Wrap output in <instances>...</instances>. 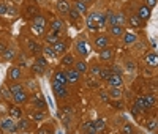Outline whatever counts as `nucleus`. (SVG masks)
<instances>
[{
  "label": "nucleus",
  "mask_w": 158,
  "mask_h": 134,
  "mask_svg": "<svg viewBox=\"0 0 158 134\" xmlns=\"http://www.w3.org/2000/svg\"><path fill=\"white\" fill-rule=\"evenodd\" d=\"M0 128L5 132H16L18 131V123L13 122V118H3L0 122Z\"/></svg>",
  "instance_id": "obj_1"
},
{
  "label": "nucleus",
  "mask_w": 158,
  "mask_h": 134,
  "mask_svg": "<svg viewBox=\"0 0 158 134\" xmlns=\"http://www.w3.org/2000/svg\"><path fill=\"white\" fill-rule=\"evenodd\" d=\"M97 22L106 24V14H101V13H92V14L87 18V25H90V24H97Z\"/></svg>",
  "instance_id": "obj_2"
},
{
  "label": "nucleus",
  "mask_w": 158,
  "mask_h": 134,
  "mask_svg": "<svg viewBox=\"0 0 158 134\" xmlns=\"http://www.w3.org/2000/svg\"><path fill=\"white\" fill-rule=\"evenodd\" d=\"M52 87H54V93H56L59 98H65V96L68 95V91H67V88H65V85L60 84V82H57V80L52 82Z\"/></svg>",
  "instance_id": "obj_3"
},
{
  "label": "nucleus",
  "mask_w": 158,
  "mask_h": 134,
  "mask_svg": "<svg viewBox=\"0 0 158 134\" xmlns=\"http://www.w3.org/2000/svg\"><path fill=\"white\" fill-rule=\"evenodd\" d=\"M76 51L81 54L82 57H87L89 54H90V47H89V44L84 41V39H81V41L76 43Z\"/></svg>",
  "instance_id": "obj_4"
},
{
  "label": "nucleus",
  "mask_w": 158,
  "mask_h": 134,
  "mask_svg": "<svg viewBox=\"0 0 158 134\" xmlns=\"http://www.w3.org/2000/svg\"><path fill=\"white\" fill-rule=\"evenodd\" d=\"M21 77H22V73H21V70H19V66H10V68H8V79L18 80V79H21Z\"/></svg>",
  "instance_id": "obj_5"
},
{
  "label": "nucleus",
  "mask_w": 158,
  "mask_h": 134,
  "mask_svg": "<svg viewBox=\"0 0 158 134\" xmlns=\"http://www.w3.org/2000/svg\"><path fill=\"white\" fill-rule=\"evenodd\" d=\"M13 99H15L16 104H24V103L29 101V95H27L24 90H21V91H18V93H15V95H13Z\"/></svg>",
  "instance_id": "obj_6"
},
{
  "label": "nucleus",
  "mask_w": 158,
  "mask_h": 134,
  "mask_svg": "<svg viewBox=\"0 0 158 134\" xmlns=\"http://www.w3.org/2000/svg\"><path fill=\"white\" fill-rule=\"evenodd\" d=\"M29 99L32 101V104L35 107H40V109H43V107H44V99H43V96L40 95V93H33Z\"/></svg>",
  "instance_id": "obj_7"
},
{
  "label": "nucleus",
  "mask_w": 158,
  "mask_h": 134,
  "mask_svg": "<svg viewBox=\"0 0 158 134\" xmlns=\"http://www.w3.org/2000/svg\"><path fill=\"white\" fill-rule=\"evenodd\" d=\"M57 11L62 13V14H68V11H70V3L67 2V0H57Z\"/></svg>",
  "instance_id": "obj_8"
},
{
  "label": "nucleus",
  "mask_w": 158,
  "mask_h": 134,
  "mask_svg": "<svg viewBox=\"0 0 158 134\" xmlns=\"http://www.w3.org/2000/svg\"><path fill=\"white\" fill-rule=\"evenodd\" d=\"M95 46L97 47H100V49H103V47H108V43H109V39H108V36L106 35H98V36H95Z\"/></svg>",
  "instance_id": "obj_9"
},
{
  "label": "nucleus",
  "mask_w": 158,
  "mask_h": 134,
  "mask_svg": "<svg viewBox=\"0 0 158 134\" xmlns=\"http://www.w3.org/2000/svg\"><path fill=\"white\" fill-rule=\"evenodd\" d=\"M106 80H108L109 87H120V85H122V77H120V74H111Z\"/></svg>",
  "instance_id": "obj_10"
},
{
  "label": "nucleus",
  "mask_w": 158,
  "mask_h": 134,
  "mask_svg": "<svg viewBox=\"0 0 158 134\" xmlns=\"http://www.w3.org/2000/svg\"><path fill=\"white\" fill-rule=\"evenodd\" d=\"M79 77H81V73H79L76 68H74V70L67 71V79H68V82L74 84V82H77V80H79Z\"/></svg>",
  "instance_id": "obj_11"
},
{
  "label": "nucleus",
  "mask_w": 158,
  "mask_h": 134,
  "mask_svg": "<svg viewBox=\"0 0 158 134\" xmlns=\"http://www.w3.org/2000/svg\"><path fill=\"white\" fill-rule=\"evenodd\" d=\"M27 46H29V51H30L32 54H36V55L43 51L41 46H40L36 41H33V39H29V41H27Z\"/></svg>",
  "instance_id": "obj_12"
},
{
  "label": "nucleus",
  "mask_w": 158,
  "mask_h": 134,
  "mask_svg": "<svg viewBox=\"0 0 158 134\" xmlns=\"http://www.w3.org/2000/svg\"><path fill=\"white\" fill-rule=\"evenodd\" d=\"M138 16H139L141 21H147V19L150 18V10H149V6H141L139 11H138Z\"/></svg>",
  "instance_id": "obj_13"
},
{
  "label": "nucleus",
  "mask_w": 158,
  "mask_h": 134,
  "mask_svg": "<svg viewBox=\"0 0 158 134\" xmlns=\"http://www.w3.org/2000/svg\"><path fill=\"white\" fill-rule=\"evenodd\" d=\"M112 55H114V51L111 47H103L101 52H100V59L101 60H109V59H112Z\"/></svg>",
  "instance_id": "obj_14"
},
{
  "label": "nucleus",
  "mask_w": 158,
  "mask_h": 134,
  "mask_svg": "<svg viewBox=\"0 0 158 134\" xmlns=\"http://www.w3.org/2000/svg\"><path fill=\"white\" fill-rule=\"evenodd\" d=\"M33 25L36 27H40V29H44L46 27V19L41 16V14H36V16H33Z\"/></svg>",
  "instance_id": "obj_15"
},
{
  "label": "nucleus",
  "mask_w": 158,
  "mask_h": 134,
  "mask_svg": "<svg viewBox=\"0 0 158 134\" xmlns=\"http://www.w3.org/2000/svg\"><path fill=\"white\" fill-rule=\"evenodd\" d=\"M146 62H147V65H150V66H155L158 65V57H156V54L155 52H149L147 55H146Z\"/></svg>",
  "instance_id": "obj_16"
},
{
  "label": "nucleus",
  "mask_w": 158,
  "mask_h": 134,
  "mask_svg": "<svg viewBox=\"0 0 158 134\" xmlns=\"http://www.w3.org/2000/svg\"><path fill=\"white\" fill-rule=\"evenodd\" d=\"M74 8H76V11L79 13V14H85L87 13V5H85L84 0H77V2L74 3Z\"/></svg>",
  "instance_id": "obj_17"
},
{
  "label": "nucleus",
  "mask_w": 158,
  "mask_h": 134,
  "mask_svg": "<svg viewBox=\"0 0 158 134\" xmlns=\"http://www.w3.org/2000/svg\"><path fill=\"white\" fill-rule=\"evenodd\" d=\"M109 33L112 36H120V35H123V27L122 25H109Z\"/></svg>",
  "instance_id": "obj_18"
},
{
  "label": "nucleus",
  "mask_w": 158,
  "mask_h": 134,
  "mask_svg": "<svg viewBox=\"0 0 158 134\" xmlns=\"http://www.w3.org/2000/svg\"><path fill=\"white\" fill-rule=\"evenodd\" d=\"M43 52H44V55L49 57V59H56L57 57V52L54 51V46H51V44H48L46 47H43Z\"/></svg>",
  "instance_id": "obj_19"
},
{
  "label": "nucleus",
  "mask_w": 158,
  "mask_h": 134,
  "mask_svg": "<svg viewBox=\"0 0 158 134\" xmlns=\"http://www.w3.org/2000/svg\"><path fill=\"white\" fill-rule=\"evenodd\" d=\"M128 22H130V25L133 27V29H139V27L142 25V21L139 19V16L138 14H133L130 19H128Z\"/></svg>",
  "instance_id": "obj_20"
},
{
  "label": "nucleus",
  "mask_w": 158,
  "mask_h": 134,
  "mask_svg": "<svg viewBox=\"0 0 158 134\" xmlns=\"http://www.w3.org/2000/svg\"><path fill=\"white\" fill-rule=\"evenodd\" d=\"M54 77H56L57 82H60V84H63V85L68 82V79H67V73H65V71H57V73L54 74Z\"/></svg>",
  "instance_id": "obj_21"
},
{
  "label": "nucleus",
  "mask_w": 158,
  "mask_h": 134,
  "mask_svg": "<svg viewBox=\"0 0 158 134\" xmlns=\"http://www.w3.org/2000/svg\"><path fill=\"white\" fill-rule=\"evenodd\" d=\"M57 33H59V32H56V33H52V35H51V33H48V35L44 36V39H46V43H48V44H51V46H54V44H56V43L59 41V38H57Z\"/></svg>",
  "instance_id": "obj_22"
},
{
  "label": "nucleus",
  "mask_w": 158,
  "mask_h": 134,
  "mask_svg": "<svg viewBox=\"0 0 158 134\" xmlns=\"http://www.w3.org/2000/svg\"><path fill=\"white\" fill-rule=\"evenodd\" d=\"M135 41H136V35H133V33H125L123 35V43L125 44L130 46V44H133Z\"/></svg>",
  "instance_id": "obj_23"
},
{
  "label": "nucleus",
  "mask_w": 158,
  "mask_h": 134,
  "mask_svg": "<svg viewBox=\"0 0 158 134\" xmlns=\"http://www.w3.org/2000/svg\"><path fill=\"white\" fill-rule=\"evenodd\" d=\"M10 115H13L15 118H21L22 117V111L19 109V107H16V106H11L10 107Z\"/></svg>",
  "instance_id": "obj_24"
},
{
  "label": "nucleus",
  "mask_w": 158,
  "mask_h": 134,
  "mask_svg": "<svg viewBox=\"0 0 158 134\" xmlns=\"http://www.w3.org/2000/svg\"><path fill=\"white\" fill-rule=\"evenodd\" d=\"M73 63H74V59H73V55H70V54L62 57V65L63 66H68V65H73Z\"/></svg>",
  "instance_id": "obj_25"
},
{
  "label": "nucleus",
  "mask_w": 158,
  "mask_h": 134,
  "mask_svg": "<svg viewBox=\"0 0 158 134\" xmlns=\"http://www.w3.org/2000/svg\"><path fill=\"white\" fill-rule=\"evenodd\" d=\"M54 51H56L57 54H63L65 51H67V46H65V43H62V41H57V43L54 44Z\"/></svg>",
  "instance_id": "obj_26"
},
{
  "label": "nucleus",
  "mask_w": 158,
  "mask_h": 134,
  "mask_svg": "<svg viewBox=\"0 0 158 134\" xmlns=\"http://www.w3.org/2000/svg\"><path fill=\"white\" fill-rule=\"evenodd\" d=\"M104 129V122L103 120H97V122H94V132H100Z\"/></svg>",
  "instance_id": "obj_27"
},
{
  "label": "nucleus",
  "mask_w": 158,
  "mask_h": 134,
  "mask_svg": "<svg viewBox=\"0 0 158 134\" xmlns=\"http://www.w3.org/2000/svg\"><path fill=\"white\" fill-rule=\"evenodd\" d=\"M87 68H89V66H87V63L85 62H76V70L79 71V73H85L87 71Z\"/></svg>",
  "instance_id": "obj_28"
},
{
  "label": "nucleus",
  "mask_w": 158,
  "mask_h": 134,
  "mask_svg": "<svg viewBox=\"0 0 158 134\" xmlns=\"http://www.w3.org/2000/svg\"><path fill=\"white\" fill-rule=\"evenodd\" d=\"M135 104H136V106L139 107V109H144V111H149V109H150V107H149V106L146 104V101H144V98H138Z\"/></svg>",
  "instance_id": "obj_29"
},
{
  "label": "nucleus",
  "mask_w": 158,
  "mask_h": 134,
  "mask_svg": "<svg viewBox=\"0 0 158 134\" xmlns=\"http://www.w3.org/2000/svg\"><path fill=\"white\" fill-rule=\"evenodd\" d=\"M111 74H112V71H111V70H108V68H101V70H100V73H98V76H100L101 79H108Z\"/></svg>",
  "instance_id": "obj_30"
},
{
  "label": "nucleus",
  "mask_w": 158,
  "mask_h": 134,
  "mask_svg": "<svg viewBox=\"0 0 158 134\" xmlns=\"http://www.w3.org/2000/svg\"><path fill=\"white\" fill-rule=\"evenodd\" d=\"M62 25H63V22H62V21H54V22L51 24V29L54 30V32H60Z\"/></svg>",
  "instance_id": "obj_31"
},
{
  "label": "nucleus",
  "mask_w": 158,
  "mask_h": 134,
  "mask_svg": "<svg viewBox=\"0 0 158 134\" xmlns=\"http://www.w3.org/2000/svg\"><path fill=\"white\" fill-rule=\"evenodd\" d=\"M109 95L112 96V98H118L122 95V91L118 90V87H111V90H109Z\"/></svg>",
  "instance_id": "obj_32"
},
{
  "label": "nucleus",
  "mask_w": 158,
  "mask_h": 134,
  "mask_svg": "<svg viewBox=\"0 0 158 134\" xmlns=\"http://www.w3.org/2000/svg\"><path fill=\"white\" fill-rule=\"evenodd\" d=\"M18 128H19V129H22V131H25V129H29V122H27V120H22V118H19V123H18Z\"/></svg>",
  "instance_id": "obj_33"
},
{
  "label": "nucleus",
  "mask_w": 158,
  "mask_h": 134,
  "mask_svg": "<svg viewBox=\"0 0 158 134\" xmlns=\"http://www.w3.org/2000/svg\"><path fill=\"white\" fill-rule=\"evenodd\" d=\"M82 131H89V132H94V122H89V123H84L82 125Z\"/></svg>",
  "instance_id": "obj_34"
},
{
  "label": "nucleus",
  "mask_w": 158,
  "mask_h": 134,
  "mask_svg": "<svg viewBox=\"0 0 158 134\" xmlns=\"http://www.w3.org/2000/svg\"><path fill=\"white\" fill-rule=\"evenodd\" d=\"M144 101H146V104H147L149 107L155 106V96H152V95H147L146 98H144Z\"/></svg>",
  "instance_id": "obj_35"
},
{
  "label": "nucleus",
  "mask_w": 158,
  "mask_h": 134,
  "mask_svg": "<svg viewBox=\"0 0 158 134\" xmlns=\"http://www.w3.org/2000/svg\"><path fill=\"white\" fill-rule=\"evenodd\" d=\"M32 118H33V120H43V118H44V112H41V111H35V112L32 114Z\"/></svg>",
  "instance_id": "obj_36"
},
{
  "label": "nucleus",
  "mask_w": 158,
  "mask_h": 134,
  "mask_svg": "<svg viewBox=\"0 0 158 134\" xmlns=\"http://www.w3.org/2000/svg\"><path fill=\"white\" fill-rule=\"evenodd\" d=\"M21 90H24V87L21 85V84H16V85H11L10 87V91L15 95V93H18V91H21Z\"/></svg>",
  "instance_id": "obj_37"
},
{
  "label": "nucleus",
  "mask_w": 158,
  "mask_h": 134,
  "mask_svg": "<svg viewBox=\"0 0 158 134\" xmlns=\"http://www.w3.org/2000/svg\"><path fill=\"white\" fill-rule=\"evenodd\" d=\"M2 55L6 59V60H10V59H13V57H15V51H11V49H6L3 54H2Z\"/></svg>",
  "instance_id": "obj_38"
},
{
  "label": "nucleus",
  "mask_w": 158,
  "mask_h": 134,
  "mask_svg": "<svg viewBox=\"0 0 158 134\" xmlns=\"http://www.w3.org/2000/svg\"><path fill=\"white\" fill-rule=\"evenodd\" d=\"M27 13H29V14H32V16L40 14V11H38V8H36V6H27Z\"/></svg>",
  "instance_id": "obj_39"
},
{
  "label": "nucleus",
  "mask_w": 158,
  "mask_h": 134,
  "mask_svg": "<svg viewBox=\"0 0 158 134\" xmlns=\"http://www.w3.org/2000/svg\"><path fill=\"white\" fill-rule=\"evenodd\" d=\"M125 22H127L125 16L122 14V13H118V14H117V25H123Z\"/></svg>",
  "instance_id": "obj_40"
},
{
  "label": "nucleus",
  "mask_w": 158,
  "mask_h": 134,
  "mask_svg": "<svg viewBox=\"0 0 158 134\" xmlns=\"http://www.w3.org/2000/svg\"><path fill=\"white\" fill-rule=\"evenodd\" d=\"M68 14L71 16V19H77L79 16H81V14H79V13L76 11V8H70V11H68Z\"/></svg>",
  "instance_id": "obj_41"
},
{
  "label": "nucleus",
  "mask_w": 158,
  "mask_h": 134,
  "mask_svg": "<svg viewBox=\"0 0 158 134\" xmlns=\"http://www.w3.org/2000/svg\"><path fill=\"white\" fill-rule=\"evenodd\" d=\"M36 63H38L40 66H41V68H44V66L48 65V62H46V59H44V57H40V55L36 57Z\"/></svg>",
  "instance_id": "obj_42"
},
{
  "label": "nucleus",
  "mask_w": 158,
  "mask_h": 134,
  "mask_svg": "<svg viewBox=\"0 0 158 134\" xmlns=\"http://www.w3.org/2000/svg\"><path fill=\"white\" fill-rule=\"evenodd\" d=\"M8 90H10V88H6V87L2 88V93H3V96H5V98H11V96H13V93L8 91Z\"/></svg>",
  "instance_id": "obj_43"
},
{
  "label": "nucleus",
  "mask_w": 158,
  "mask_h": 134,
  "mask_svg": "<svg viewBox=\"0 0 158 134\" xmlns=\"http://www.w3.org/2000/svg\"><path fill=\"white\" fill-rule=\"evenodd\" d=\"M32 70H33V73H41V71H43V68H41L38 63H35V65L32 66Z\"/></svg>",
  "instance_id": "obj_44"
},
{
  "label": "nucleus",
  "mask_w": 158,
  "mask_h": 134,
  "mask_svg": "<svg viewBox=\"0 0 158 134\" xmlns=\"http://www.w3.org/2000/svg\"><path fill=\"white\" fill-rule=\"evenodd\" d=\"M147 129H149V131H155V129H156V122H149Z\"/></svg>",
  "instance_id": "obj_45"
},
{
  "label": "nucleus",
  "mask_w": 158,
  "mask_h": 134,
  "mask_svg": "<svg viewBox=\"0 0 158 134\" xmlns=\"http://www.w3.org/2000/svg\"><path fill=\"white\" fill-rule=\"evenodd\" d=\"M6 5L5 3H0V14H6Z\"/></svg>",
  "instance_id": "obj_46"
},
{
  "label": "nucleus",
  "mask_w": 158,
  "mask_h": 134,
  "mask_svg": "<svg viewBox=\"0 0 158 134\" xmlns=\"http://www.w3.org/2000/svg\"><path fill=\"white\" fill-rule=\"evenodd\" d=\"M131 112H133V115H138V114L141 112V109H139V107L135 104V106H133V109H131Z\"/></svg>",
  "instance_id": "obj_47"
},
{
  "label": "nucleus",
  "mask_w": 158,
  "mask_h": 134,
  "mask_svg": "<svg viewBox=\"0 0 158 134\" xmlns=\"http://www.w3.org/2000/svg\"><path fill=\"white\" fill-rule=\"evenodd\" d=\"M100 70H101L100 66H94V68H92V73H94V74H98V73H100Z\"/></svg>",
  "instance_id": "obj_48"
},
{
  "label": "nucleus",
  "mask_w": 158,
  "mask_h": 134,
  "mask_svg": "<svg viewBox=\"0 0 158 134\" xmlns=\"http://www.w3.org/2000/svg\"><path fill=\"white\" fill-rule=\"evenodd\" d=\"M146 2H147V6H155L156 0H146Z\"/></svg>",
  "instance_id": "obj_49"
},
{
  "label": "nucleus",
  "mask_w": 158,
  "mask_h": 134,
  "mask_svg": "<svg viewBox=\"0 0 158 134\" xmlns=\"http://www.w3.org/2000/svg\"><path fill=\"white\" fill-rule=\"evenodd\" d=\"M133 129H131V125H127L125 128H123V132H131Z\"/></svg>",
  "instance_id": "obj_50"
},
{
  "label": "nucleus",
  "mask_w": 158,
  "mask_h": 134,
  "mask_svg": "<svg viewBox=\"0 0 158 134\" xmlns=\"http://www.w3.org/2000/svg\"><path fill=\"white\" fill-rule=\"evenodd\" d=\"M15 13H16L15 8H8V10H6V14H15Z\"/></svg>",
  "instance_id": "obj_51"
},
{
  "label": "nucleus",
  "mask_w": 158,
  "mask_h": 134,
  "mask_svg": "<svg viewBox=\"0 0 158 134\" xmlns=\"http://www.w3.org/2000/svg\"><path fill=\"white\" fill-rule=\"evenodd\" d=\"M114 106H115V107H118V109H122V107H123V104H122L120 101H115V103H114Z\"/></svg>",
  "instance_id": "obj_52"
},
{
  "label": "nucleus",
  "mask_w": 158,
  "mask_h": 134,
  "mask_svg": "<svg viewBox=\"0 0 158 134\" xmlns=\"http://www.w3.org/2000/svg\"><path fill=\"white\" fill-rule=\"evenodd\" d=\"M128 70H135V65L131 63V62H128Z\"/></svg>",
  "instance_id": "obj_53"
},
{
  "label": "nucleus",
  "mask_w": 158,
  "mask_h": 134,
  "mask_svg": "<svg viewBox=\"0 0 158 134\" xmlns=\"http://www.w3.org/2000/svg\"><path fill=\"white\" fill-rule=\"evenodd\" d=\"M3 51H5V46H3V44H0V54H3Z\"/></svg>",
  "instance_id": "obj_54"
}]
</instances>
